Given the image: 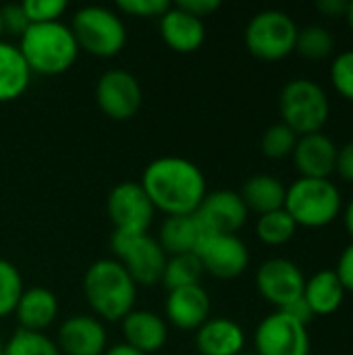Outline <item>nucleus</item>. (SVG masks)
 I'll list each match as a JSON object with an SVG mask.
<instances>
[{
    "mask_svg": "<svg viewBox=\"0 0 353 355\" xmlns=\"http://www.w3.org/2000/svg\"><path fill=\"white\" fill-rule=\"evenodd\" d=\"M139 185L152 206L166 216L193 214L206 198V177L202 168L181 156L152 160L144 168Z\"/></svg>",
    "mask_w": 353,
    "mask_h": 355,
    "instance_id": "f257e3e1",
    "label": "nucleus"
},
{
    "mask_svg": "<svg viewBox=\"0 0 353 355\" xmlns=\"http://www.w3.org/2000/svg\"><path fill=\"white\" fill-rule=\"evenodd\" d=\"M83 295L98 320L119 322L135 310L137 285L114 258L96 260L83 275Z\"/></svg>",
    "mask_w": 353,
    "mask_h": 355,
    "instance_id": "f03ea898",
    "label": "nucleus"
},
{
    "mask_svg": "<svg viewBox=\"0 0 353 355\" xmlns=\"http://www.w3.org/2000/svg\"><path fill=\"white\" fill-rule=\"evenodd\" d=\"M17 48L31 75L37 73L48 77L69 71L79 54V46L71 27L60 21L29 25L19 37Z\"/></svg>",
    "mask_w": 353,
    "mask_h": 355,
    "instance_id": "7ed1b4c3",
    "label": "nucleus"
},
{
    "mask_svg": "<svg viewBox=\"0 0 353 355\" xmlns=\"http://www.w3.org/2000/svg\"><path fill=\"white\" fill-rule=\"evenodd\" d=\"M283 208L298 227L322 229L341 216L343 198L331 179L300 177L287 187Z\"/></svg>",
    "mask_w": 353,
    "mask_h": 355,
    "instance_id": "20e7f679",
    "label": "nucleus"
},
{
    "mask_svg": "<svg viewBox=\"0 0 353 355\" xmlns=\"http://www.w3.org/2000/svg\"><path fill=\"white\" fill-rule=\"evenodd\" d=\"M279 110L285 123L298 137L320 133L331 116V102L320 83L300 77L285 83L279 96Z\"/></svg>",
    "mask_w": 353,
    "mask_h": 355,
    "instance_id": "39448f33",
    "label": "nucleus"
},
{
    "mask_svg": "<svg viewBox=\"0 0 353 355\" xmlns=\"http://www.w3.org/2000/svg\"><path fill=\"white\" fill-rule=\"evenodd\" d=\"M298 31L300 27L289 12L279 8H266L256 12L248 21L243 42L252 56L266 62H275L295 52Z\"/></svg>",
    "mask_w": 353,
    "mask_h": 355,
    "instance_id": "423d86ee",
    "label": "nucleus"
},
{
    "mask_svg": "<svg viewBox=\"0 0 353 355\" xmlns=\"http://www.w3.org/2000/svg\"><path fill=\"white\" fill-rule=\"evenodd\" d=\"M71 31L77 40L79 50H85L98 58L117 56L127 42V29L123 19L114 10L98 4L79 8L73 15Z\"/></svg>",
    "mask_w": 353,
    "mask_h": 355,
    "instance_id": "0eeeda50",
    "label": "nucleus"
},
{
    "mask_svg": "<svg viewBox=\"0 0 353 355\" xmlns=\"http://www.w3.org/2000/svg\"><path fill=\"white\" fill-rule=\"evenodd\" d=\"M110 248L114 260L123 264L135 285L152 287L162 281V272L169 256L160 248L158 239L148 233L141 235H125L112 233Z\"/></svg>",
    "mask_w": 353,
    "mask_h": 355,
    "instance_id": "6e6552de",
    "label": "nucleus"
},
{
    "mask_svg": "<svg viewBox=\"0 0 353 355\" xmlns=\"http://www.w3.org/2000/svg\"><path fill=\"white\" fill-rule=\"evenodd\" d=\"M106 212L114 227V233L141 235L150 231L156 208L152 206L148 193L139 183L123 181L108 193Z\"/></svg>",
    "mask_w": 353,
    "mask_h": 355,
    "instance_id": "1a4fd4ad",
    "label": "nucleus"
},
{
    "mask_svg": "<svg viewBox=\"0 0 353 355\" xmlns=\"http://www.w3.org/2000/svg\"><path fill=\"white\" fill-rule=\"evenodd\" d=\"M254 349L256 355H310L312 341L306 324L275 310L256 327Z\"/></svg>",
    "mask_w": 353,
    "mask_h": 355,
    "instance_id": "9d476101",
    "label": "nucleus"
},
{
    "mask_svg": "<svg viewBox=\"0 0 353 355\" xmlns=\"http://www.w3.org/2000/svg\"><path fill=\"white\" fill-rule=\"evenodd\" d=\"M144 102V92L135 75L123 69H110L96 83V104L112 121L133 119Z\"/></svg>",
    "mask_w": 353,
    "mask_h": 355,
    "instance_id": "9b49d317",
    "label": "nucleus"
},
{
    "mask_svg": "<svg viewBox=\"0 0 353 355\" xmlns=\"http://www.w3.org/2000/svg\"><path fill=\"white\" fill-rule=\"evenodd\" d=\"M258 293L277 310H285L293 302L304 297L306 277L302 268L289 258L264 260L256 272Z\"/></svg>",
    "mask_w": 353,
    "mask_h": 355,
    "instance_id": "f8f14e48",
    "label": "nucleus"
},
{
    "mask_svg": "<svg viewBox=\"0 0 353 355\" xmlns=\"http://www.w3.org/2000/svg\"><path fill=\"white\" fill-rule=\"evenodd\" d=\"M196 256L204 272L221 281L241 277L250 266V250L237 235H206Z\"/></svg>",
    "mask_w": 353,
    "mask_h": 355,
    "instance_id": "ddd939ff",
    "label": "nucleus"
},
{
    "mask_svg": "<svg viewBox=\"0 0 353 355\" xmlns=\"http://www.w3.org/2000/svg\"><path fill=\"white\" fill-rule=\"evenodd\" d=\"M248 206L241 196L231 189H218L206 193L196 216L204 225V229L212 235H235L248 223Z\"/></svg>",
    "mask_w": 353,
    "mask_h": 355,
    "instance_id": "4468645a",
    "label": "nucleus"
},
{
    "mask_svg": "<svg viewBox=\"0 0 353 355\" xmlns=\"http://www.w3.org/2000/svg\"><path fill=\"white\" fill-rule=\"evenodd\" d=\"M108 343L106 329L96 316H69L56 335V347L62 355H104Z\"/></svg>",
    "mask_w": 353,
    "mask_h": 355,
    "instance_id": "2eb2a0df",
    "label": "nucleus"
},
{
    "mask_svg": "<svg viewBox=\"0 0 353 355\" xmlns=\"http://www.w3.org/2000/svg\"><path fill=\"white\" fill-rule=\"evenodd\" d=\"M339 148L327 133L300 135L293 150V164L300 177L306 179H329L337 166Z\"/></svg>",
    "mask_w": 353,
    "mask_h": 355,
    "instance_id": "dca6fc26",
    "label": "nucleus"
},
{
    "mask_svg": "<svg viewBox=\"0 0 353 355\" xmlns=\"http://www.w3.org/2000/svg\"><path fill=\"white\" fill-rule=\"evenodd\" d=\"M210 295L200 285L169 291L164 302L166 320L181 331H198L210 318Z\"/></svg>",
    "mask_w": 353,
    "mask_h": 355,
    "instance_id": "f3484780",
    "label": "nucleus"
},
{
    "mask_svg": "<svg viewBox=\"0 0 353 355\" xmlns=\"http://www.w3.org/2000/svg\"><path fill=\"white\" fill-rule=\"evenodd\" d=\"M160 37L164 44L181 54H191L200 50L206 40V25L202 19L181 10L179 6H171L158 23Z\"/></svg>",
    "mask_w": 353,
    "mask_h": 355,
    "instance_id": "a211bd4d",
    "label": "nucleus"
},
{
    "mask_svg": "<svg viewBox=\"0 0 353 355\" xmlns=\"http://www.w3.org/2000/svg\"><path fill=\"white\" fill-rule=\"evenodd\" d=\"M121 322H123L125 343L141 354H158L169 339L166 320L156 312L131 310Z\"/></svg>",
    "mask_w": 353,
    "mask_h": 355,
    "instance_id": "6ab92c4d",
    "label": "nucleus"
},
{
    "mask_svg": "<svg viewBox=\"0 0 353 355\" xmlns=\"http://www.w3.org/2000/svg\"><path fill=\"white\" fill-rule=\"evenodd\" d=\"M196 349L200 355H237L246 349V333L231 318H208L196 331Z\"/></svg>",
    "mask_w": 353,
    "mask_h": 355,
    "instance_id": "aec40b11",
    "label": "nucleus"
},
{
    "mask_svg": "<svg viewBox=\"0 0 353 355\" xmlns=\"http://www.w3.org/2000/svg\"><path fill=\"white\" fill-rule=\"evenodd\" d=\"M210 235L200 218L193 214H181V216H166L160 227L158 243L164 250V254L171 256H183V254H196L204 237Z\"/></svg>",
    "mask_w": 353,
    "mask_h": 355,
    "instance_id": "412c9836",
    "label": "nucleus"
},
{
    "mask_svg": "<svg viewBox=\"0 0 353 355\" xmlns=\"http://www.w3.org/2000/svg\"><path fill=\"white\" fill-rule=\"evenodd\" d=\"M58 316V300L56 295L46 287H31L25 289L17 308L15 318L19 322V329L44 333Z\"/></svg>",
    "mask_w": 353,
    "mask_h": 355,
    "instance_id": "4be33fe9",
    "label": "nucleus"
},
{
    "mask_svg": "<svg viewBox=\"0 0 353 355\" xmlns=\"http://www.w3.org/2000/svg\"><path fill=\"white\" fill-rule=\"evenodd\" d=\"M304 302L314 316H331L345 302V289L335 270H318L306 279Z\"/></svg>",
    "mask_w": 353,
    "mask_h": 355,
    "instance_id": "5701e85b",
    "label": "nucleus"
},
{
    "mask_svg": "<svg viewBox=\"0 0 353 355\" xmlns=\"http://www.w3.org/2000/svg\"><path fill=\"white\" fill-rule=\"evenodd\" d=\"M31 81V71L19 48L0 40V104L12 102L25 94Z\"/></svg>",
    "mask_w": 353,
    "mask_h": 355,
    "instance_id": "b1692460",
    "label": "nucleus"
},
{
    "mask_svg": "<svg viewBox=\"0 0 353 355\" xmlns=\"http://www.w3.org/2000/svg\"><path fill=\"white\" fill-rule=\"evenodd\" d=\"M285 193L287 187L279 177L273 175H254L250 177L241 187V200L248 206V210L262 214L281 210L285 206Z\"/></svg>",
    "mask_w": 353,
    "mask_h": 355,
    "instance_id": "393cba45",
    "label": "nucleus"
},
{
    "mask_svg": "<svg viewBox=\"0 0 353 355\" xmlns=\"http://www.w3.org/2000/svg\"><path fill=\"white\" fill-rule=\"evenodd\" d=\"M204 275L202 262L196 254H183V256H171L166 260L164 272H162V285L173 291L179 287L200 285V279Z\"/></svg>",
    "mask_w": 353,
    "mask_h": 355,
    "instance_id": "a878e982",
    "label": "nucleus"
},
{
    "mask_svg": "<svg viewBox=\"0 0 353 355\" xmlns=\"http://www.w3.org/2000/svg\"><path fill=\"white\" fill-rule=\"evenodd\" d=\"M298 233V225L293 223V218L285 212V208L268 212L258 216L256 223V235L262 243L266 245H285L289 243Z\"/></svg>",
    "mask_w": 353,
    "mask_h": 355,
    "instance_id": "bb28decb",
    "label": "nucleus"
},
{
    "mask_svg": "<svg viewBox=\"0 0 353 355\" xmlns=\"http://www.w3.org/2000/svg\"><path fill=\"white\" fill-rule=\"evenodd\" d=\"M335 50L333 33L322 25H306L298 31L295 52L308 60H325Z\"/></svg>",
    "mask_w": 353,
    "mask_h": 355,
    "instance_id": "cd10ccee",
    "label": "nucleus"
},
{
    "mask_svg": "<svg viewBox=\"0 0 353 355\" xmlns=\"http://www.w3.org/2000/svg\"><path fill=\"white\" fill-rule=\"evenodd\" d=\"M2 355H62L46 333H33L17 329L6 345L2 347Z\"/></svg>",
    "mask_w": 353,
    "mask_h": 355,
    "instance_id": "c85d7f7f",
    "label": "nucleus"
},
{
    "mask_svg": "<svg viewBox=\"0 0 353 355\" xmlns=\"http://www.w3.org/2000/svg\"><path fill=\"white\" fill-rule=\"evenodd\" d=\"M23 291L25 287H23V277L19 268L12 262L0 258V318L15 314V308Z\"/></svg>",
    "mask_w": 353,
    "mask_h": 355,
    "instance_id": "c756f323",
    "label": "nucleus"
},
{
    "mask_svg": "<svg viewBox=\"0 0 353 355\" xmlns=\"http://www.w3.org/2000/svg\"><path fill=\"white\" fill-rule=\"evenodd\" d=\"M295 144H298V135L285 123H275L262 133L260 150L266 158L281 160V158H287L293 154Z\"/></svg>",
    "mask_w": 353,
    "mask_h": 355,
    "instance_id": "7c9ffc66",
    "label": "nucleus"
},
{
    "mask_svg": "<svg viewBox=\"0 0 353 355\" xmlns=\"http://www.w3.org/2000/svg\"><path fill=\"white\" fill-rule=\"evenodd\" d=\"M331 83L343 100L353 102V50H343L333 58Z\"/></svg>",
    "mask_w": 353,
    "mask_h": 355,
    "instance_id": "2f4dec72",
    "label": "nucleus"
},
{
    "mask_svg": "<svg viewBox=\"0 0 353 355\" xmlns=\"http://www.w3.org/2000/svg\"><path fill=\"white\" fill-rule=\"evenodd\" d=\"M21 6L25 10L29 25L60 21V17L67 10L64 0H27V2H21Z\"/></svg>",
    "mask_w": 353,
    "mask_h": 355,
    "instance_id": "473e14b6",
    "label": "nucleus"
},
{
    "mask_svg": "<svg viewBox=\"0 0 353 355\" xmlns=\"http://www.w3.org/2000/svg\"><path fill=\"white\" fill-rule=\"evenodd\" d=\"M117 8L131 17H141V19L158 17L160 19L171 8V4L166 0H117Z\"/></svg>",
    "mask_w": 353,
    "mask_h": 355,
    "instance_id": "72a5a7b5",
    "label": "nucleus"
},
{
    "mask_svg": "<svg viewBox=\"0 0 353 355\" xmlns=\"http://www.w3.org/2000/svg\"><path fill=\"white\" fill-rule=\"evenodd\" d=\"M0 19H2V29L10 35L21 37L25 33V29L29 27V21H27L21 4H4L0 8Z\"/></svg>",
    "mask_w": 353,
    "mask_h": 355,
    "instance_id": "f704fd0d",
    "label": "nucleus"
},
{
    "mask_svg": "<svg viewBox=\"0 0 353 355\" xmlns=\"http://www.w3.org/2000/svg\"><path fill=\"white\" fill-rule=\"evenodd\" d=\"M335 272H337L345 293H353V241L341 252Z\"/></svg>",
    "mask_w": 353,
    "mask_h": 355,
    "instance_id": "c9c22d12",
    "label": "nucleus"
},
{
    "mask_svg": "<svg viewBox=\"0 0 353 355\" xmlns=\"http://www.w3.org/2000/svg\"><path fill=\"white\" fill-rule=\"evenodd\" d=\"M175 6L204 21V17H210L221 8V0H179Z\"/></svg>",
    "mask_w": 353,
    "mask_h": 355,
    "instance_id": "e433bc0d",
    "label": "nucleus"
},
{
    "mask_svg": "<svg viewBox=\"0 0 353 355\" xmlns=\"http://www.w3.org/2000/svg\"><path fill=\"white\" fill-rule=\"evenodd\" d=\"M335 173H337L343 181L353 183V139H350L343 148H339Z\"/></svg>",
    "mask_w": 353,
    "mask_h": 355,
    "instance_id": "4c0bfd02",
    "label": "nucleus"
},
{
    "mask_svg": "<svg viewBox=\"0 0 353 355\" xmlns=\"http://www.w3.org/2000/svg\"><path fill=\"white\" fill-rule=\"evenodd\" d=\"M281 312L289 314L291 318H295L298 322H302V324H306V327H308V322H312V318H314V314H312V310L308 308V304L304 302V297L298 300V302H293L291 306H287V308L281 310Z\"/></svg>",
    "mask_w": 353,
    "mask_h": 355,
    "instance_id": "58836bf2",
    "label": "nucleus"
},
{
    "mask_svg": "<svg viewBox=\"0 0 353 355\" xmlns=\"http://www.w3.org/2000/svg\"><path fill=\"white\" fill-rule=\"evenodd\" d=\"M347 4L350 2H345V0H318L316 8L327 17H341L347 12Z\"/></svg>",
    "mask_w": 353,
    "mask_h": 355,
    "instance_id": "ea45409f",
    "label": "nucleus"
},
{
    "mask_svg": "<svg viewBox=\"0 0 353 355\" xmlns=\"http://www.w3.org/2000/svg\"><path fill=\"white\" fill-rule=\"evenodd\" d=\"M104 355H146V354H141V352L133 349V347H131V345H127V343H117V345H112V347H106Z\"/></svg>",
    "mask_w": 353,
    "mask_h": 355,
    "instance_id": "a19ab883",
    "label": "nucleus"
},
{
    "mask_svg": "<svg viewBox=\"0 0 353 355\" xmlns=\"http://www.w3.org/2000/svg\"><path fill=\"white\" fill-rule=\"evenodd\" d=\"M343 223H345V229H347L350 237L353 239V198L343 208Z\"/></svg>",
    "mask_w": 353,
    "mask_h": 355,
    "instance_id": "79ce46f5",
    "label": "nucleus"
},
{
    "mask_svg": "<svg viewBox=\"0 0 353 355\" xmlns=\"http://www.w3.org/2000/svg\"><path fill=\"white\" fill-rule=\"evenodd\" d=\"M345 17H347V23H350V29L353 31V0L347 4V12H345Z\"/></svg>",
    "mask_w": 353,
    "mask_h": 355,
    "instance_id": "37998d69",
    "label": "nucleus"
},
{
    "mask_svg": "<svg viewBox=\"0 0 353 355\" xmlns=\"http://www.w3.org/2000/svg\"><path fill=\"white\" fill-rule=\"evenodd\" d=\"M2 33H4V29H2V19H0V40H2Z\"/></svg>",
    "mask_w": 353,
    "mask_h": 355,
    "instance_id": "c03bdc74",
    "label": "nucleus"
},
{
    "mask_svg": "<svg viewBox=\"0 0 353 355\" xmlns=\"http://www.w3.org/2000/svg\"><path fill=\"white\" fill-rule=\"evenodd\" d=\"M237 355H256V354H250V352H241V354H237Z\"/></svg>",
    "mask_w": 353,
    "mask_h": 355,
    "instance_id": "a18cd8bd",
    "label": "nucleus"
},
{
    "mask_svg": "<svg viewBox=\"0 0 353 355\" xmlns=\"http://www.w3.org/2000/svg\"><path fill=\"white\" fill-rule=\"evenodd\" d=\"M0 355H2V345H0Z\"/></svg>",
    "mask_w": 353,
    "mask_h": 355,
    "instance_id": "49530a36",
    "label": "nucleus"
}]
</instances>
